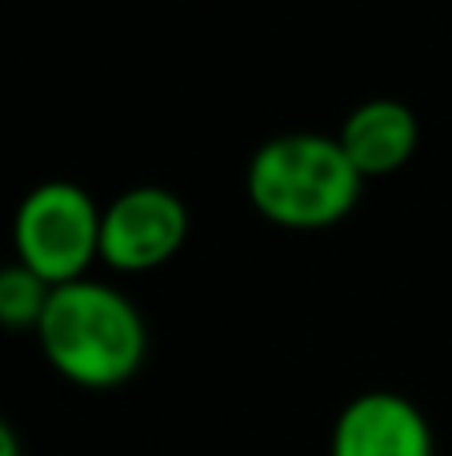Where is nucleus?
Segmentation results:
<instances>
[{"mask_svg":"<svg viewBox=\"0 0 452 456\" xmlns=\"http://www.w3.org/2000/svg\"><path fill=\"white\" fill-rule=\"evenodd\" d=\"M32 337L48 369L88 393L128 385L149 356V324L136 300L96 276L48 292L44 316Z\"/></svg>","mask_w":452,"mask_h":456,"instance_id":"obj_1","label":"nucleus"},{"mask_svg":"<svg viewBox=\"0 0 452 456\" xmlns=\"http://www.w3.org/2000/svg\"><path fill=\"white\" fill-rule=\"evenodd\" d=\"M245 192L256 216L288 232H320L349 221L365 176L349 165L336 136L280 133L248 157Z\"/></svg>","mask_w":452,"mask_h":456,"instance_id":"obj_2","label":"nucleus"},{"mask_svg":"<svg viewBox=\"0 0 452 456\" xmlns=\"http://www.w3.org/2000/svg\"><path fill=\"white\" fill-rule=\"evenodd\" d=\"M101 213L96 197L77 181H40L20 197L12 213L16 265L61 289L85 281L101 260Z\"/></svg>","mask_w":452,"mask_h":456,"instance_id":"obj_3","label":"nucleus"},{"mask_svg":"<svg viewBox=\"0 0 452 456\" xmlns=\"http://www.w3.org/2000/svg\"><path fill=\"white\" fill-rule=\"evenodd\" d=\"M189 205L165 184H133L101 213V265L120 276H141L168 265L189 240Z\"/></svg>","mask_w":452,"mask_h":456,"instance_id":"obj_4","label":"nucleus"},{"mask_svg":"<svg viewBox=\"0 0 452 456\" xmlns=\"http://www.w3.org/2000/svg\"><path fill=\"white\" fill-rule=\"evenodd\" d=\"M328 456H437V436L416 401L373 388L336 412Z\"/></svg>","mask_w":452,"mask_h":456,"instance_id":"obj_5","label":"nucleus"},{"mask_svg":"<svg viewBox=\"0 0 452 456\" xmlns=\"http://www.w3.org/2000/svg\"><path fill=\"white\" fill-rule=\"evenodd\" d=\"M336 144L344 149L349 165L357 168L365 181L392 176L416 157L421 120H416V112L408 109L405 101L373 96V101L357 104V109L341 120Z\"/></svg>","mask_w":452,"mask_h":456,"instance_id":"obj_6","label":"nucleus"},{"mask_svg":"<svg viewBox=\"0 0 452 456\" xmlns=\"http://www.w3.org/2000/svg\"><path fill=\"white\" fill-rule=\"evenodd\" d=\"M48 284L32 276L24 265H0V329L8 332H36L48 305Z\"/></svg>","mask_w":452,"mask_h":456,"instance_id":"obj_7","label":"nucleus"},{"mask_svg":"<svg viewBox=\"0 0 452 456\" xmlns=\"http://www.w3.org/2000/svg\"><path fill=\"white\" fill-rule=\"evenodd\" d=\"M0 456H24L20 452V436H16V428L8 425L4 417H0Z\"/></svg>","mask_w":452,"mask_h":456,"instance_id":"obj_8","label":"nucleus"}]
</instances>
